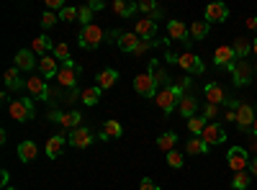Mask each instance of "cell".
<instances>
[{
    "mask_svg": "<svg viewBox=\"0 0 257 190\" xmlns=\"http://www.w3.org/2000/svg\"><path fill=\"white\" fill-rule=\"evenodd\" d=\"M155 100H157V105H160V111L170 113V111L175 108V105H180V100H183V90H180L178 85H165V88L155 95Z\"/></svg>",
    "mask_w": 257,
    "mask_h": 190,
    "instance_id": "cell-1",
    "label": "cell"
},
{
    "mask_svg": "<svg viewBox=\"0 0 257 190\" xmlns=\"http://www.w3.org/2000/svg\"><path fill=\"white\" fill-rule=\"evenodd\" d=\"M8 113H11L16 121H31V118L36 116V111H34V100H29V98H18V100H13V103L8 105Z\"/></svg>",
    "mask_w": 257,
    "mask_h": 190,
    "instance_id": "cell-2",
    "label": "cell"
},
{
    "mask_svg": "<svg viewBox=\"0 0 257 190\" xmlns=\"http://www.w3.org/2000/svg\"><path fill=\"white\" fill-rule=\"evenodd\" d=\"M100 41H103V29L100 26H95V24L82 26V31H80V47L82 49H95Z\"/></svg>",
    "mask_w": 257,
    "mask_h": 190,
    "instance_id": "cell-3",
    "label": "cell"
},
{
    "mask_svg": "<svg viewBox=\"0 0 257 190\" xmlns=\"http://www.w3.org/2000/svg\"><path fill=\"white\" fill-rule=\"evenodd\" d=\"M80 67L75 65V62H64V65L59 67V72H57V82L62 88H72V85H77V77H80Z\"/></svg>",
    "mask_w": 257,
    "mask_h": 190,
    "instance_id": "cell-4",
    "label": "cell"
},
{
    "mask_svg": "<svg viewBox=\"0 0 257 190\" xmlns=\"http://www.w3.org/2000/svg\"><path fill=\"white\" fill-rule=\"evenodd\" d=\"M134 90H137L139 95H144V98L157 95V82H155V77H152V75H149V70L134 77Z\"/></svg>",
    "mask_w": 257,
    "mask_h": 190,
    "instance_id": "cell-5",
    "label": "cell"
},
{
    "mask_svg": "<svg viewBox=\"0 0 257 190\" xmlns=\"http://www.w3.org/2000/svg\"><path fill=\"white\" fill-rule=\"evenodd\" d=\"M229 167L234 172H244L249 167V157H247V149H242V146H234V149H229Z\"/></svg>",
    "mask_w": 257,
    "mask_h": 190,
    "instance_id": "cell-6",
    "label": "cell"
},
{
    "mask_svg": "<svg viewBox=\"0 0 257 190\" xmlns=\"http://www.w3.org/2000/svg\"><path fill=\"white\" fill-rule=\"evenodd\" d=\"M70 144L77 146V149H85V146L93 144V131L85 129V126H77V129L70 131Z\"/></svg>",
    "mask_w": 257,
    "mask_h": 190,
    "instance_id": "cell-7",
    "label": "cell"
},
{
    "mask_svg": "<svg viewBox=\"0 0 257 190\" xmlns=\"http://www.w3.org/2000/svg\"><path fill=\"white\" fill-rule=\"evenodd\" d=\"M201 139H203L208 146H211V144H224V141H226V134H224V129H221L219 123H206Z\"/></svg>",
    "mask_w": 257,
    "mask_h": 190,
    "instance_id": "cell-8",
    "label": "cell"
},
{
    "mask_svg": "<svg viewBox=\"0 0 257 190\" xmlns=\"http://www.w3.org/2000/svg\"><path fill=\"white\" fill-rule=\"evenodd\" d=\"M26 90H29L31 95L41 98V100L49 98V88H47V82H44V77H41V75H34V77L26 80Z\"/></svg>",
    "mask_w": 257,
    "mask_h": 190,
    "instance_id": "cell-9",
    "label": "cell"
},
{
    "mask_svg": "<svg viewBox=\"0 0 257 190\" xmlns=\"http://www.w3.org/2000/svg\"><path fill=\"white\" fill-rule=\"evenodd\" d=\"M252 123H254V111H252V105L239 103V108H237V126H239L242 131H252Z\"/></svg>",
    "mask_w": 257,
    "mask_h": 190,
    "instance_id": "cell-10",
    "label": "cell"
},
{
    "mask_svg": "<svg viewBox=\"0 0 257 190\" xmlns=\"http://www.w3.org/2000/svg\"><path fill=\"white\" fill-rule=\"evenodd\" d=\"M226 18H229V8L224 3H211L206 8V21L208 24H224Z\"/></svg>",
    "mask_w": 257,
    "mask_h": 190,
    "instance_id": "cell-11",
    "label": "cell"
},
{
    "mask_svg": "<svg viewBox=\"0 0 257 190\" xmlns=\"http://www.w3.org/2000/svg\"><path fill=\"white\" fill-rule=\"evenodd\" d=\"M178 65L183 67V70H188V72H203V62L193 54V52H183L180 57H178Z\"/></svg>",
    "mask_w": 257,
    "mask_h": 190,
    "instance_id": "cell-12",
    "label": "cell"
},
{
    "mask_svg": "<svg viewBox=\"0 0 257 190\" xmlns=\"http://www.w3.org/2000/svg\"><path fill=\"white\" fill-rule=\"evenodd\" d=\"M213 62H216L219 67H234L237 65V54H234L231 47H219L213 52Z\"/></svg>",
    "mask_w": 257,
    "mask_h": 190,
    "instance_id": "cell-13",
    "label": "cell"
},
{
    "mask_svg": "<svg viewBox=\"0 0 257 190\" xmlns=\"http://www.w3.org/2000/svg\"><path fill=\"white\" fill-rule=\"evenodd\" d=\"M231 75H234V82H237V85H247V82L252 80V65L242 59L231 67Z\"/></svg>",
    "mask_w": 257,
    "mask_h": 190,
    "instance_id": "cell-14",
    "label": "cell"
},
{
    "mask_svg": "<svg viewBox=\"0 0 257 190\" xmlns=\"http://www.w3.org/2000/svg\"><path fill=\"white\" fill-rule=\"evenodd\" d=\"M167 36L173 39V41H183V44H190L188 29H185L183 21H170V24H167Z\"/></svg>",
    "mask_w": 257,
    "mask_h": 190,
    "instance_id": "cell-15",
    "label": "cell"
},
{
    "mask_svg": "<svg viewBox=\"0 0 257 190\" xmlns=\"http://www.w3.org/2000/svg\"><path fill=\"white\" fill-rule=\"evenodd\" d=\"M155 34H157V21H152V18L137 21V36H142V39H147V41H152Z\"/></svg>",
    "mask_w": 257,
    "mask_h": 190,
    "instance_id": "cell-16",
    "label": "cell"
},
{
    "mask_svg": "<svg viewBox=\"0 0 257 190\" xmlns=\"http://www.w3.org/2000/svg\"><path fill=\"white\" fill-rule=\"evenodd\" d=\"M39 72H41V77H57V72H59L57 70V59L49 57V54L41 57L39 59Z\"/></svg>",
    "mask_w": 257,
    "mask_h": 190,
    "instance_id": "cell-17",
    "label": "cell"
},
{
    "mask_svg": "<svg viewBox=\"0 0 257 190\" xmlns=\"http://www.w3.org/2000/svg\"><path fill=\"white\" fill-rule=\"evenodd\" d=\"M36 157H39V149H36V144H34V141L18 144V159H21V162H34Z\"/></svg>",
    "mask_w": 257,
    "mask_h": 190,
    "instance_id": "cell-18",
    "label": "cell"
},
{
    "mask_svg": "<svg viewBox=\"0 0 257 190\" xmlns=\"http://www.w3.org/2000/svg\"><path fill=\"white\" fill-rule=\"evenodd\" d=\"M34 52L31 49H24V52H18L16 54V67L18 70H34ZM36 65H39V62H36Z\"/></svg>",
    "mask_w": 257,
    "mask_h": 190,
    "instance_id": "cell-19",
    "label": "cell"
},
{
    "mask_svg": "<svg viewBox=\"0 0 257 190\" xmlns=\"http://www.w3.org/2000/svg\"><path fill=\"white\" fill-rule=\"evenodd\" d=\"M116 82H118V72H116V70H103V72L98 75V88H100V90L113 88Z\"/></svg>",
    "mask_w": 257,
    "mask_h": 190,
    "instance_id": "cell-20",
    "label": "cell"
},
{
    "mask_svg": "<svg viewBox=\"0 0 257 190\" xmlns=\"http://www.w3.org/2000/svg\"><path fill=\"white\" fill-rule=\"evenodd\" d=\"M139 44H142V41H139L137 34H121V36H118V47H121L123 52H137Z\"/></svg>",
    "mask_w": 257,
    "mask_h": 190,
    "instance_id": "cell-21",
    "label": "cell"
},
{
    "mask_svg": "<svg viewBox=\"0 0 257 190\" xmlns=\"http://www.w3.org/2000/svg\"><path fill=\"white\" fill-rule=\"evenodd\" d=\"M121 134H123V129H121L118 121H105L103 131H100V139H118Z\"/></svg>",
    "mask_w": 257,
    "mask_h": 190,
    "instance_id": "cell-22",
    "label": "cell"
},
{
    "mask_svg": "<svg viewBox=\"0 0 257 190\" xmlns=\"http://www.w3.org/2000/svg\"><path fill=\"white\" fill-rule=\"evenodd\" d=\"M49 49H54V44H52L49 36H36V39H34V44H31V52H34V54H44V57H47Z\"/></svg>",
    "mask_w": 257,
    "mask_h": 190,
    "instance_id": "cell-23",
    "label": "cell"
},
{
    "mask_svg": "<svg viewBox=\"0 0 257 190\" xmlns=\"http://www.w3.org/2000/svg\"><path fill=\"white\" fill-rule=\"evenodd\" d=\"M62 149H64V136H52V139L47 141V154H49L52 159H57V157L62 154Z\"/></svg>",
    "mask_w": 257,
    "mask_h": 190,
    "instance_id": "cell-24",
    "label": "cell"
},
{
    "mask_svg": "<svg viewBox=\"0 0 257 190\" xmlns=\"http://www.w3.org/2000/svg\"><path fill=\"white\" fill-rule=\"evenodd\" d=\"M113 11L118 16H134L139 11V3H128V0H116L113 3Z\"/></svg>",
    "mask_w": 257,
    "mask_h": 190,
    "instance_id": "cell-25",
    "label": "cell"
},
{
    "mask_svg": "<svg viewBox=\"0 0 257 190\" xmlns=\"http://www.w3.org/2000/svg\"><path fill=\"white\" fill-rule=\"evenodd\" d=\"M178 144V136L173 131H165L160 139H157V146H160V152H173V146Z\"/></svg>",
    "mask_w": 257,
    "mask_h": 190,
    "instance_id": "cell-26",
    "label": "cell"
},
{
    "mask_svg": "<svg viewBox=\"0 0 257 190\" xmlns=\"http://www.w3.org/2000/svg\"><path fill=\"white\" fill-rule=\"evenodd\" d=\"M231 49H234V54H237V62H242V59L252 52V44H249L247 39H242V36H239L237 41H234V47H231Z\"/></svg>",
    "mask_w": 257,
    "mask_h": 190,
    "instance_id": "cell-27",
    "label": "cell"
},
{
    "mask_svg": "<svg viewBox=\"0 0 257 190\" xmlns=\"http://www.w3.org/2000/svg\"><path fill=\"white\" fill-rule=\"evenodd\" d=\"M80 121H82V116H80L77 111H70V113H62V116H59V123L64 126V129H70V131L77 129Z\"/></svg>",
    "mask_w": 257,
    "mask_h": 190,
    "instance_id": "cell-28",
    "label": "cell"
},
{
    "mask_svg": "<svg viewBox=\"0 0 257 190\" xmlns=\"http://www.w3.org/2000/svg\"><path fill=\"white\" fill-rule=\"evenodd\" d=\"M196 108H198L196 98L183 95V100H180V113H183V116H188V118H193V116H196Z\"/></svg>",
    "mask_w": 257,
    "mask_h": 190,
    "instance_id": "cell-29",
    "label": "cell"
},
{
    "mask_svg": "<svg viewBox=\"0 0 257 190\" xmlns=\"http://www.w3.org/2000/svg\"><path fill=\"white\" fill-rule=\"evenodd\" d=\"M206 100H208L211 105H219V103L224 100V90L211 82V85H206Z\"/></svg>",
    "mask_w": 257,
    "mask_h": 190,
    "instance_id": "cell-30",
    "label": "cell"
},
{
    "mask_svg": "<svg viewBox=\"0 0 257 190\" xmlns=\"http://www.w3.org/2000/svg\"><path fill=\"white\" fill-rule=\"evenodd\" d=\"M185 149H188L190 154H206V152H208V144H206L203 139H198V136H193V139L185 144Z\"/></svg>",
    "mask_w": 257,
    "mask_h": 190,
    "instance_id": "cell-31",
    "label": "cell"
},
{
    "mask_svg": "<svg viewBox=\"0 0 257 190\" xmlns=\"http://www.w3.org/2000/svg\"><path fill=\"white\" fill-rule=\"evenodd\" d=\"M206 123H208V121H206L203 116H193V118H188V129L196 134V136H201L203 129H206Z\"/></svg>",
    "mask_w": 257,
    "mask_h": 190,
    "instance_id": "cell-32",
    "label": "cell"
},
{
    "mask_svg": "<svg viewBox=\"0 0 257 190\" xmlns=\"http://www.w3.org/2000/svg\"><path fill=\"white\" fill-rule=\"evenodd\" d=\"M100 93H103V90H100L98 85H95V88H88V90H82V103H85V105H95V103L100 100Z\"/></svg>",
    "mask_w": 257,
    "mask_h": 190,
    "instance_id": "cell-33",
    "label": "cell"
},
{
    "mask_svg": "<svg viewBox=\"0 0 257 190\" xmlns=\"http://www.w3.org/2000/svg\"><path fill=\"white\" fill-rule=\"evenodd\" d=\"M249 182H252V175H249V172H234V182H231V187H237V190H247V187H249Z\"/></svg>",
    "mask_w": 257,
    "mask_h": 190,
    "instance_id": "cell-34",
    "label": "cell"
},
{
    "mask_svg": "<svg viewBox=\"0 0 257 190\" xmlns=\"http://www.w3.org/2000/svg\"><path fill=\"white\" fill-rule=\"evenodd\" d=\"M208 34V21H196V24L190 26V36L193 39H203Z\"/></svg>",
    "mask_w": 257,
    "mask_h": 190,
    "instance_id": "cell-35",
    "label": "cell"
},
{
    "mask_svg": "<svg viewBox=\"0 0 257 190\" xmlns=\"http://www.w3.org/2000/svg\"><path fill=\"white\" fill-rule=\"evenodd\" d=\"M52 52H54L57 59H62V65H64V62H72V59H70V47H67V44H62V41H57Z\"/></svg>",
    "mask_w": 257,
    "mask_h": 190,
    "instance_id": "cell-36",
    "label": "cell"
},
{
    "mask_svg": "<svg viewBox=\"0 0 257 190\" xmlns=\"http://www.w3.org/2000/svg\"><path fill=\"white\" fill-rule=\"evenodd\" d=\"M6 85H8V88H21V85H24V82H21V77H18V67L6 70Z\"/></svg>",
    "mask_w": 257,
    "mask_h": 190,
    "instance_id": "cell-37",
    "label": "cell"
},
{
    "mask_svg": "<svg viewBox=\"0 0 257 190\" xmlns=\"http://www.w3.org/2000/svg\"><path fill=\"white\" fill-rule=\"evenodd\" d=\"M149 75L155 77V82H167V75L160 70V65H157V62H149Z\"/></svg>",
    "mask_w": 257,
    "mask_h": 190,
    "instance_id": "cell-38",
    "label": "cell"
},
{
    "mask_svg": "<svg viewBox=\"0 0 257 190\" xmlns=\"http://www.w3.org/2000/svg\"><path fill=\"white\" fill-rule=\"evenodd\" d=\"M167 164H170V167H175V170H180V167H183V154H180L178 149L167 152Z\"/></svg>",
    "mask_w": 257,
    "mask_h": 190,
    "instance_id": "cell-39",
    "label": "cell"
},
{
    "mask_svg": "<svg viewBox=\"0 0 257 190\" xmlns=\"http://www.w3.org/2000/svg\"><path fill=\"white\" fill-rule=\"evenodd\" d=\"M80 21H82V26H90V21H93V11H90V6L80 8Z\"/></svg>",
    "mask_w": 257,
    "mask_h": 190,
    "instance_id": "cell-40",
    "label": "cell"
},
{
    "mask_svg": "<svg viewBox=\"0 0 257 190\" xmlns=\"http://www.w3.org/2000/svg\"><path fill=\"white\" fill-rule=\"evenodd\" d=\"M59 18H62V21H75V18H80V11H77V8H64V11L59 13Z\"/></svg>",
    "mask_w": 257,
    "mask_h": 190,
    "instance_id": "cell-41",
    "label": "cell"
},
{
    "mask_svg": "<svg viewBox=\"0 0 257 190\" xmlns=\"http://www.w3.org/2000/svg\"><path fill=\"white\" fill-rule=\"evenodd\" d=\"M57 24V16L52 13V11H47L44 16H41V26H44V29H49V26H54Z\"/></svg>",
    "mask_w": 257,
    "mask_h": 190,
    "instance_id": "cell-42",
    "label": "cell"
},
{
    "mask_svg": "<svg viewBox=\"0 0 257 190\" xmlns=\"http://www.w3.org/2000/svg\"><path fill=\"white\" fill-rule=\"evenodd\" d=\"M139 11H144V13H157L160 8L152 3V0H142V3H139Z\"/></svg>",
    "mask_w": 257,
    "mask_h": 190,
    "instance_id": "cell-43",
    "label": "cell"
},
{
    "mask_svg": "<svg viewBox=\"0 0 257 190\" xmlns=\"http://www.w3.org/2000/svg\"><path fill=\"white\" fill-rule=\"evenodd\" d=\"M139 190H160V185H155L149 177H144V180L139 182Z\"/></svg>",
    "mask_w": 257,
    "mask_h": 190,
    "instance_id": "cell-44",
    "label": "cell"
},
{
    "mask_svg": "<svg viewBox=\"0 0 257 190\" xmlns=\"http://www.w3.org/2000/svg\"><path fill=\"white\" fill-rule=\"evenodd\" d=\"M216 108H219V105H211V103H208V105H206V116L213 118V116H216Z\"/></svg>",
    "mask_w": 257,
    "mask_h": 190,
    "instance_id": "cell-45",
    "label": "cell"
},
{
    "mask_svg": "<svg viewBox=\"0 0 257 190\" xmlns=\"http://www.w3.org/2000/svg\"><path fill=\"white\" fill-rule=\"evenodd\" d=\"M247 29H252V31H257V16H252V18H247Z\"/></svg>",
    "mask_w": 257,
    "mask_h": 190,
    "instance_id": "cell-46",
    "label": "cell"
},
{
    "mask_svg": "<svg viewBox=\"0 0 257 190\" xmlns=\"http://www.w3.org/2000/svg\"><path fill=\"white\" fill-rule=\"evenodd\" d=\"M249 175H254V177H257V159H252V162H249Z\"/></svg>",
    "mask_w": 257,
    "mask_h": 190,
    "instance_id": "cell-47",
    "label": "cell"
},
{
    "mask_svg": "<svg viewBox=\"0 0 257 190\" xmlns=\"http://www.w3.org/2000/svg\"><path fill=\"white\" fill-rule=\"evenodd\" d=\"M100 8H103L100 0H93V3H90V11H100Z\"/></svg>",
    "mask_w": 257,
    "mask_h": 190,
    "instance_id": "cell-48",
    "label": "cell"
},
{
    "mask_svg": "<svg viewBox=\"0 0 257 190\" xmlns=\"http://www.w3.org/2000/svg\"><path fill=\"white\" fill-rule=\"evenodd\" d=\"M252 134H254V139H257V118H254V123H252Z\"/></svg>",
    "mask_w": 257,
    "mask_h": 190,
    "instance_id": "cell-49",
    "label": "cell"
},
{
    "mask_svg": "<svg viewBox=\"0 0 257 190\" xmlns=\"http://www.w3.org/2000/svg\"><path fill=\"white\" fill-rule=\"evenodd\" d=\"M252 52H254V54H257V39H254V41H252Z\"/></svg>",
    "mask_w": 257,
    "mask_h": 190,
    "instance_id": "cell-50",
    "label": "cell"
},
{
    "mask_svg": "<svg viewBox=\"0 0 257 190\" xmlns=\"http://www.w3.org/2000/svg\"><path fill=\"white\" fill-rule=\"evenodd\" d=\"M252 149H254V152H257V139H254V144H252Z\"/></svg>",
    "mask_w": 257,
    "mask_h": 190,
    "instance_id": "cell-51",
    "label": "cell"
},
{
    "mask_svg": "<svg viewBox=\"0 0 257 190\" xmlns=\"http://www.w3.org/2000/svg\"><path fill=\"white\" fill-rule=\"evenodd\" d=\"M254 70H257V65H254Z\"/></svg>",
    "mask_w": 257,
    "mask_h": 190,
    "instance_id": "cell-52",
    "label": "cell"
}]
</instances>
